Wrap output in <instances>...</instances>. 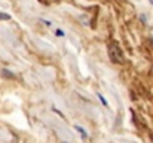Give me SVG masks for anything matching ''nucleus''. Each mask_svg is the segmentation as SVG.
Returning a JSON list of instances; mask_svg holds the SVG:
<instances>
[{
  "mask_svg": "<svg viewBox=\"0 0 153 143\" xmlns=\"http://www.w3.org/2000/svg\"><path fill=\"white\" fill-rule=\"evenodd\" d=\"M109 57H110V60H111L113 63H118V64L123 63L125 55H123V52H122V48H120L116 42H111V43L109 45Z\"/></svg>",
  "mask_w": 153,
  "mask_h": 143,
  "instance_id": "f257e3e1",
  "label": "nucleus"
},
{
  "mask_svg": "<svg viewBox=\"0 0 153 143\" xmlns=\"http://www.w3.org/2000/svg\"><path fill=\"white\" fill-rule=\"evenodd\" d=\"M74 130H78V131L80 133V136H82L83 139H86V137H88V133L85 131V128H82L80 125H74Z\"/></svg>",
  "mask_w": 153,
  "mask_h": 143,
  "instance_id": "f03ea898",
  "label": "nucleus"
},
{
  "mask_svg": "<svg viewBox=\"0 0 153 143\" xmlns=\"http://www.w3.org/2000/svg\"><path fill=\"white\" fill-rule=\"evenodd\" d=\"M2 76H5V77H10V79H12V77H15V75H14V73H10L8 69H3V70H2Z\"/></svg>",
  "mask_w": 153,
  "mask_h": 143,
  "instance_id": "7ed1b4c3",
  "label": "nucleus"
},
{
  "mask_svg": "<svg viewBox=\"0 0 153 143\" xmlns=\"http://www.w3.org/2000/svg\"><path fill=\"white\" fill-rule=\"evenodd\" d=\"M0 20H2V21H9L10 20V15L6 14V12H0Z\"/></svg>",
  "mask_w": 153,
  "mask_h": 143,
  "instance_id": "20e7f679",
  "label": "nucleus"
},
{
  "mask_svg": "<svg viewBox=\"0 0 153 143\" xmlns=\"http://www.w3.org/2000/svg\"><path fill=\"white\" fill-rule=\"evenodd\" d=\"M97 96H98V98L101 100V103H103V106H107V100L104 98V96H103V94H100V93H98Z\"/></svg>",
  "mask_w": 153,
  "mask_h": 143,
  "instance_id": "39448f33",
  "label": "nucleus"
},
{
  "mask_svg": "<svg viewBox=\"0 0 153 143\" xmlns=\"http://www.w3.org/2000/svg\"><path fill=\"white\" fill-rule=\"evenodd\" d=\"M55 33H57V36H58V37H62V36H64V31H62V30H60V29H58Z\"/></svg>",
  "mask_w": 153,
  "mask_h": 143,
  "instance_id": "423d86ee",
  "label": "nucleus"
},
{
  "mask_svg": "<svg viewBox=\"0 0 153 143\" xmlns=\"http://www.w3.org/2000/svg\"><path fill=\"white\" fill-rule=\"evenodd\" d=\"M42 22H45V25H48V27H51V25H52L49 21H45V20H42Z\"/></svg>",
  "mask_w": 153,
  "mask_h": 143,
  "instance_id": "0eeeda50",
  "label": "nucleus"
},
{
  "mask_svg": "<svg viewBox=\"0 0 153 143\" xmlns=\"http://www.w3.org/2000/svg\"><path fill=\"white\" fill-rule=\"evenodd\" d=\"M149 2H150V5H152V6H153V0H149Z\"/></svg>",
  "mask_w": 153,
  "mask_h": 143,
  "instance_id": "6e6552de",
  "label": "nucleus"
},
{
  "mask_svg": "<svg viewBox=\"0 0 153 143\" xmlns=\"http://www.w3.org/2000/svg\"><path fill=\"white\" fill-rule=\"evenodd\" d=\"M62 143H67V142H62Z\"/></svg>",
  "mask_w": 153,
  "mask_h": 143,
  "instance_id": "1a4fd4ad",
  "label": "nucleus"
}]
</instances>
